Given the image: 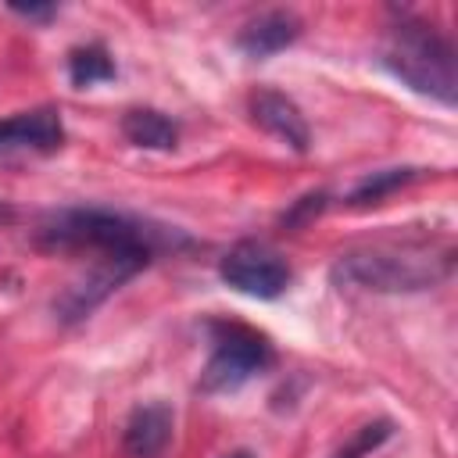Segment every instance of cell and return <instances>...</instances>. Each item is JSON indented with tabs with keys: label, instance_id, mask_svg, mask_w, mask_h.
Returning a JSON list of instances; mask_svg holds the SVG:
<instances>
[{
	"label": "cell",
	"instance_id": "7a4b0ae2",
	"mask_svg": "<svg viewBox=\"0 0 458 458\" xmlns=\"http://www.w3.org/2000/svg\"><path fill=\"white\" fill-rule=\"evenodd\" d=\"M451 268V243H372L340 254L329 268V279L336 286H358L372 293H415L444 283Z\"/></svg>",
	"mask_w": 458,
	"mask_h": 458
},
{
	"label": "cell",
	"instance_id": "5bb4252c",
	"mask_svg": "<svg viewBox=\"0 0 458 458\" xmlns=\"http://www.w3.org/2000/svg\"><path fill=\"white\" fill-rule=\"evenodd\" d=\"M390 433H394V422H390V419L365 422L361 429H354V437H351L347 444H340V447H336V454H333V458H365V454H372L383 440H390Z\"/></svg>",
	"mask_w": 458,
	"mask_h": 458
},
{
	"label": "cell",
	"instance_id": "2e32d148",
	"mask_svg": "<svg viewBox=\"0 0 458 458\" xmlns=\"http://www.w3.org/2000/svg\"><path fill=\"white\" fill-rule=\"evenodd\" d=\"M14 14L29 18V21H50L57 18V4H11Z\"/></svg>",
	"mask_w": 458,
	"mask_h": 458
},
{
	"label": "cell",
	"instance_id": "52a82bcc",
	"mask_svg": "<svg viewBox=\"0 0 458 458\" xmlns=\"http://www.w3.org/2000/svg\"><path fill=\"white\" fill-rule=\"evenodd\" d=\"M247 111H250V122H254L258 129H265L268 136H276V140L286 143L290 150L304 154V150L311 147L308 118L301 114V107H297L286 93L261 86V89H254V93L247 97Z\"/></svg>",
	"mask_w": 458,
	"mask_h": 458
},
{
	"label": "cell",
	"instance_id": "30bf717a",
	"mask_svg": "<svg viewBox=\"0 0 458 458\" xmlns=\"http://www.w3.org/2000/svg\"><path fill=\"white\" fill-rule=\"evenodd\" d=\"M172 440V408L165 401H147L132 408L125 429H122V447L129 458H157Z\"/></svg>",
	"mask_w": 458,
	"mask_h": 458
},
{
	"label": "cell",
	"instance_id": "7c38bea8",
	"mask_svg": "<svg viewBox=\"0 0 458 458\" xmlns=\"http://www.w3.org/2000/svg\"><path fill=\"white\" fill-rule=\"evenodd\" d=\"M114 75H118V68H114V57H111V50L104 43H82V47L68 50V79H72V86L86 89V86L107 82Z\"/></svg>",
	"mask_w": 458,
	"mask_h": 458
},
{
	"label": "cell",
	"instance_id": "3957f363",
	"mask_svg": "<svg viewBox=\"0 0 458 458\" xmlns=\"http://www.w3.org/2000/svg\"><path fill=\"white\" fill-rule=\"evenodd\" d=\"M379 61L408 89H415L422 97H433V100H440L447 107L454 104V97H458L454 47L429 21H422L415 14H401L386 29Z\"/></svg>",
	"mask_w": 458,
	"mask_h": 458
},
{
	"label": "cell",
	"instance_id": "277c9868",
	"mask_svg": "<svg viewBox=\"0 0 458 458\" xmlns=\"http://www.w3.org/2000/svg\"><path fill=\"white\" fill-rule=\"evenodd\" d=\"M272 365V347L243 326H215V351L200 372V394H233Z\"/></svg>",
	"mask_w": 458,
	"mask_h": 458
},
{
	"label": "cell",
	"instance_id": "8fae6325",
	"mask_svg": "<svg viewBox=\"0 0 458 458\" xmlns=\"http://www.w3.org/2000/svg\"><path fill=\"white\" fill-rule=\"evenodd\" d=\"M122 136L140 150H175L179 125L157 107H129L122 114Z\"/></svg>",
	"mask_w": 458,
	"mask_h": 458
},
{
	"label": "cell",
	"instance_id": "4fadbf2b",
	"mask_svg": "<svg viewBox=\"0 0 458 458\" xmlns=\"http://www.w3.org/2000/svg\"><path fill=\"white\" fill-rule=\"evenodd\" d=\"M411 179H419V168H383V172H372V175H365V179L347 193V204H351V208L379 204L386 193L408 186Z\"/></svg>",
	"mask_w": 458,
	"mask_h": 458
},
{
	"label": "cell",
	"instance_id": "8992f818",
	"mask_svg": "<svg viewBox=\"0 0 458 458\" xmlns=\"http://www.w3.org/2000/svg\"><path fill=\"white\" fill-rule=\"evenodd\" d=\"M143 268V261L136 258H93V265L72 279L57 297H54V315L64 326H75L82 318H89L125 279H132Z\"/></svg>",
	"mask_w": 458,
	"mask_h": 458
},
{
	"label": "cell",
	"instance_id": "6da1fadb",
	"mask_svg": "<svg viewBox=\"0 0 458 458\" xmlns=\"http://www.w3.org/2000/svg\"><path fill=\"white\" fill-rule=\"evenodd\" d=\"M190 240L179 229L143 222L125 211L107 208H61L39 218L36 247L57 254H93V258H136L154 261L157 250L186 247Z\"/></svg>",
	"mask_w": 458,
	"mask_h": 458
},
{
	"label": "cell",
	"instance_id": "ba28073f",
	"mask_svg": "<svg viewBox=\"0 0 458 458\" xmlns=\"http://www.w3.org/2000/svg\"><path fill=\"white\" fill-rule=\"evenodd\" d=\"M64 143V125L57 107H32L0 118V150H36L50 154Z\"/></svg>",
	"mask_w": 458,
	"mask_h": 458
},
{
	"label": "cell",
	"instance_id": "e0dca14e",
	"mask_svg": "<svg viewBox=\"0 0 458 458\" xmlns=\"http://www.w3.org/2000/svg\"><path fill=\"white\" fill-rule=\"evenodd\" d=\"M225 458H254V454H250V451H229Z\"/></svg>",
	"mask_w": 458,
	"mask_h": 458
},
{
	"label": "cell",
	"instance_id": "5b68a950",
	"mask_svg": "<svg viewBox=\"0 0 458 458\" xmlns=\"http://www.w3.org/2000/svg\"><path fill=\"white\" fill-rule=\"evenodd\" d=\"M218 276L225 286H233L236 293L258 297V301H276L286 293L293 272L286 265V258L279 250H272L261 240H240L233 243L222 261H218Z\"/></svg>",
	"mask_w": 458,
	"mask_h": 458
},
{
	"label": "cell",
	"instance_id": "9a60e30c",
	"mask_svg": "<svg viewBox=\"0 0 458 458\" xmlns=\"http://www.w3.org/2000/svg\"><path fill=\"white\" fill-rule=\"evenodd\" d=\"M322 208H326V193H322V190H318V193H304V197L283 215V225H304V222L315 218Z\"/></svg>",
	"mask_w": 458,
	"mask_h": 458
},
{
	"label": "cell",
	"instance_id": "9c48e42d",
	"mask_svg": "<svg viewBox=\"0 0 458 458\" xmlns=\"http://www.w3.org/2000/svg\"><path fill=\"white\" fill-rule=\"evenodd\" d=\"M301 36V18L293 11H261L258 18H250L240 32H236V47L247 54V57H272L279 50H286L290 43H297Z\"/></svg>",
	"mask_w": 458,
	"mask_h": 458
}]
</instances>
